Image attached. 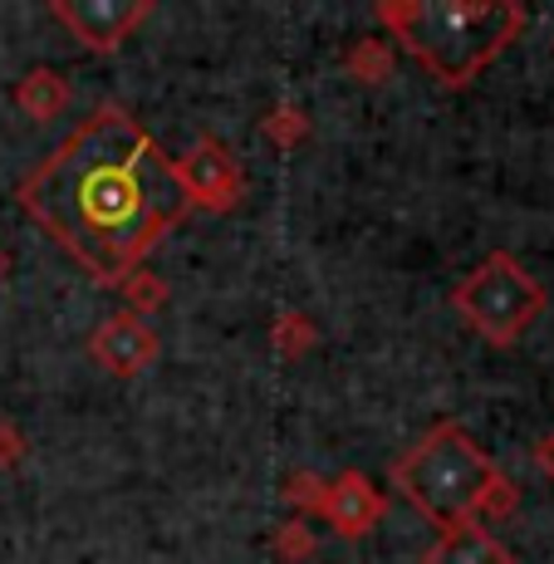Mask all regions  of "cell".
Segmentation results:
<instances>
[{
    "label": "cell",
    "instance_id": "cell-2",
    "mask_svg": "<svg viewBox=\"0 0 554 564\" xmlns=\"http://www.w3.org/2000/svg\"><path fill=\"white\" fill-rule=\"evenodd\" d=\"M398 496L432 520L437 530L486 525V520L515 516L520 491L506 481V471L476 447V437L456 417H442L393 462Z\"/></svg>",
    "mask_w": 554,
    "mask_h": 564
},
{
    "label": "cell",
    "instance_id": "cell-16",
    "mask_svg": "<svg viewBox=\"0 0 554 564\" xmlns=\"http://www.w3.org/2000/svg\"><path fill=\"white\" fill-rule=\"evenodd\" d=\"M324 491H329V481H319V471H290V481H285V501L295 506L300 516L319 511Z\"/></svg>",
    "mask_w": 554,
    "mask_h": 564
},
{
    "label": "cell",
    "instance_id": "cell-8",
    "mask_svg": "<svg viewBox=\"0 0 554 564\" xmlns=\"http://www.w3.org/2000/svg\"><path fill=\"white\" fill-rule=\"evenodd\" d=\"M319 516L334 525V535L363 540V535H373V530L383 525L388 501H383V491H378V486L368 481L363 471H339L329 481V491H324Z\"/></svg>",
    "mask_w": 554,
    "mask_h": 564
},
{
    "label": "cell",
    "instance_id": "cell-10",
    "mask_svg": "<svg viewBox=\"0 0 554 564\" xmlns=\"http://www.w3.org/2000/svg\"><path fill=\"white\" fill-rule=\"evenodd\" d=\"M15 108L35 123H50L69 108V79L59 69H30L25 79L15 84Z\"/></svg>",
    "mask_w": 554,
    "mask_h": 564
},
{
    "label": "cell",
    "instance_id": "cell-1",
    "mask_svg": "<svg viewBox=\"0 0 554 564\" xmlns=\"http://www.w3.org/2000/svg\"><path fill=\"white\" fill-rule=\"evenodd\" d=\"M15 197L108 290L123 285L192 212L172 158L123 104L94 108Z\"/></svg>",
    "mask_w": 554,
    "mask_h": 564
},
{
    "label": "cell",
    "instance_id": "cell-14",
    "mask_svg": "<svg viewBox=\"0 0 554 564\" xmlns=\"http://www.w3.org/2000/svg\"><path fill=\"white\" fill-rule=\"evenodd\" d=\"M260 133H265L275 148H295L309 138V118H304L300 104H275L265 118H260Z\"/></svg>",
    "mask_w": 554,
    "mask_h": 564
},
{
    "label": "cell",
    "instance_id": "cell-18",
    "mask_svg": "<svg viewBox=\"0 0 554 564\" xmlns=\"http://www.w3.org/2000/svg\"><path fill=\"white\" fill-rule=\"evenodd\" d=\"M530 457H535V466L545 476H554V432H545V437L535 442V452H530Z\"/></svg>",
    "mask_w": 554,
    "mask_h": 564
},
{
    "label": "cell",
    "instance_id": "cell-9",
    "mask_svg": "<svg viewBox=\"0 0 554 564\" xmlns=\"http://www.w3.org/2000/svg\"><path fill=\"white\" fill-rule=\"evenodd\" d=\"M422 564H515V550L496 540L491 525H456L422 550Z\"/></svg>",
    "mask_w": 554,
    "mask_h": 564
},
{
    "label": "cell",
    "instance_id": "cell-15",
    "mask_svg": "<svg viewBox=\"0 0 554 564\" xmlns=\"http://www.w3.org/2000/svg\"><path fill=\"white\" fill-rule=\"evenodd\" d=\"M270 550H275V560H285V564H304V560L314 555V530H309V520H304V516L280 520V525L270 530Z\"/></svg>",
    "mask_w": 554,
    "mask_h": 564
},
{
    "label": "cell",
    "instance_id": "cell-4",
    "mask_svg": "<svg viewBox=\"0 0 554 564\" xmlns=\"http://www.w3.org/2000/svg\"><path fill=\"white\" fill-rule=\"evenodd\" d=\"M452 310L486 344L510 349L530 334V324L545 314V285L530 275L510 251H491L461 285L452 290Z\"/></svg>",
    "mask_w": 554,
    "mask_h": 564
},
{
    "label": "cell",
    "instance_id": "cell-17",
    "mask_svg": "<svg viewBox=\"0 0 554 564\" xmlns=\"http://www.w3.org/2000/svg\"><path fill=\"white\" fill-rule=\"evenodd\" d=\"M25 462V432L15 422H0V471H15Z\"/></svg>",
    "mask_w": 554,
    "mask_h": 564
},
{
    "label": "cell",
    "instance_id": "cell-3",
    "mask_svg": "<svg viewBox=\"0 0 554 564\" xmlns=\"http://www.w3.org/2000/svg\"><path fill=\"white\" fill-rule=\"evenodd\" d=\"M373 15L447 89H466L530 20L510 0H383Z\"/></svg>",
    "mask_w": 554,
    "mask_h": 564
},
{
    "label": "cell",
    "instance_id": "cell-7",
    "mask_svg": "<svg viewBox=\"0 0 554 564\" xmlns=\"http://www.w3.org/2000/svg\"><path fill=\"white\" fill-rule=\"evenodd\" d=\"M89 354H94V364L108 368L113 378H138L157 359V334H152V324L138 319V314H108L99 329L89 334Z\"/></svg>",
    "mask_w": 554,
    "mask_h": 564
},
{
    "label": "cell",
    "instance_id": "cell-12",
    "mask_svg": "<svg viewBox=\"0 0 554 564\" xmlns=\"http://www.w3.org/2000/svg\"><path fill=\"white\" fill-rule=\"evenodd\" d=\"M319 344V329H314V319L304 310H280L275 324H270V349L280 354V359H304V354Z\"/></svg>",
    "mask_w": 554,
    "mask_h": 564
},
{
    "label": "cell",
    "instance_id": "cell-13",
    "mask_svg": "<svg viewBox=\"0 0 554 564\" xmlns=\"http://www.w3.org/2000/svg\"><path fill=\"white\" fill-rule=\"evenodd\" d=\"M118 290H123L128 314H138V319H143V314H157L162 305H167V285H162V275H152V270H143V265H138Z\"/></svg>",
    "mask_w": 554,
    "mask_h": 564
},
{
    "label": "cell",
    "instance_id": "cell-11",
    "mask_svg": "<svg viewBox=\"0 0 554 564\" xmlns=\"http://www.w3.org/2000/svg\"><path fill=\"white\" fill-rule=\"evenodd\" d=\"M344 74H349L354 84H368V89L388 84V79H393V45H388L383 35L354 40L349 54H344Z\"/></svg>",
    "mask_w": 554,
    "mask_h": 564
},
{
    "label": "cell",
    "instance_id": "cell-6",
    "mask_svg": "<svg viewBox=\"0 0 554 564\" xmlns=\"http://www.w3.org/2000/svg\"><path fill=\"white\" fill-rule=\"evenodd\" d=\"M50 15L94 54H113L152 15V0H50Z\"/></svg>",
    "mask_w": 554,
    "mask_h": 564
},
{
    "label": "cell",
    "instance_id": "cell-5",
    "mask_svg": "<svg viewBox=\"0 0 554 564\" xmlns=\"http://www.w3.org/2000/svg\"><path fill=\"white\" fill-rule=\"evenodd\" d=\"M172 172H177V187L187 197V206H202V212H236L246 197L241 162L216 138H202L182 158H172Z\"/></svg>",
    "mask_w": 554,
    "mask_h": 564
}]
</instances>
